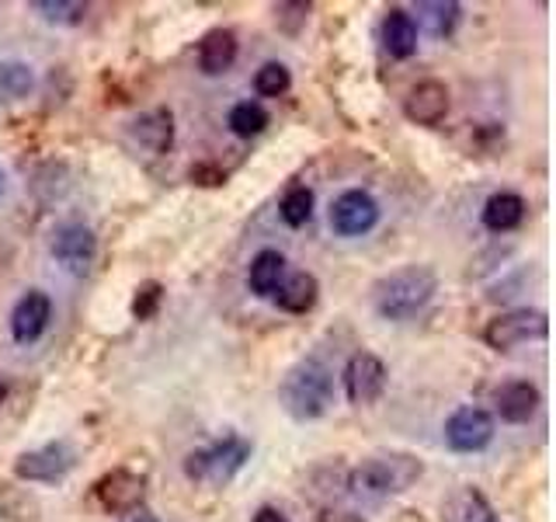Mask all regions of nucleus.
<instances>
[{
	"instance_id": "obj_9",
	"label": "nucleus",
	"mask_w": 556,
	"mask_h": 522,
	"mask_svg": "<svg viewBox=\"0 0 556 522\" xmlns=\"http://www.w3.org/2000/svg\"><path fill=\"white\" fill-rule=\"evenodd\" d=\"M387 380H390L387 362H382L379 356H372V352H355L344 365V394L358 408L379 400L382 390H387Z\"/></svg>"
},
{
	"instance_id": "obj_36",
	"label": "nucleus",
	"mask_w": 556,
	"mask_h": 522,
	"mask_svg": "<svg viewBox=\"0 0 556 522\" xmlns=\"http://www.w3.org/2000/svg\"><path fill=\"white\" fill-rule=\"evenodd\" d=\"M0 191H4V171H0Z\"/></svg>"
},
{
	"instance_id": "obj_15",
	"label": "nucleus",
	"mask_w": 556,
	"mask_h": 522,
	"mask_svg": "<svg viewBox=\"0 0 556 522\" xmlns=\"http://www.w3.org/2000/svg\"><path fill=\"white\" fill-rule=\"evenodd\" d=\"M237 63V35L230 28H213L199 42V70L205 77H219Z\"/></svg>"
},
{
	"instance_id": "obj_17",
	"label": "nucleus",
	"mask_w": 556,
	"mask_h": 522,
	"mask_svg": "<svg viewBox=\"0 0 556 522\" xmlns=\"http://www.w3.org/2000/svg\"><path fill=\"white\" fill-rule=\"evenodd\" d=\"M132 139L150 153H167L174 144V115L167 109L143 112L132 122Z\"/></svg>"
},
{
	"instance_id": "obj_18",
	"label": "nucleus",
	"mask_w": 556,
	"mask_h": 522,
	"mask_svg": "<svg viewBox=\"0 0 556 522\" xmlns=\"http://www.w3.org/2000/svg\"><path fill=\"white\" fill-rule=\"evenodd\" d=\"M317 293H320L317 275L292 272L289 278L278 283L275 300H278V307H282L286 313H306V310H313V303H317Z\"/></svg>"
},
{
	"instance_id": "obj_3",
	"label": "nucleus",
	"mask_w": 556,
	"mask_h": 522,
	"mask_svg": "<svg viewBox=\"0 0 556 522\" xmlns=\"http://www.w3.org/2000/svg\"><path fill=\"white\" fill-rule=\"evenodd\" d=\"M421 460L407 457V452H390V457H369L362 460L352 477H348V487L362 498H387V495H400L421 477Z\"/></svg>"
},
{
	"instance_id": "obj_12",
	"label": "nucleus",
	"mask_w": 556,
	"mask_h": 522,
	"mask_svg": "<svg viewBox=\"0 0 556 522\" xmlns=\"http://www.w3.org/2000/svg\"><path fill=\"white\" fill-rule=\"evenodd\" d=\"M49 321H52V300L42 289H28L11 310V335L17 345H31L46 335Z\"/></svg>"
},
{
	"instance_id": "obj_13",
	"label": "nucleus",
	"mask_w": 556,
	"mask_h": 522,
	"mask_svg": "<svg viewBox=\"0 0 556 522\" xmlns=\"http://www.w3.org/2000/svg\"><path fill=\"white\" fill-rule=\"evenodd\" d=\"M404 115L417 126H439L448 115V87L442 80H421L410 87L404 101Z\"/></svg>"
},
{
	"instance_id": "obj_31",
	"label": "nucleus",
	"mask_w": 556,
	"mask_h": 522,
	"mask_svg": "<svg viewBox=\"0 0 556 522\" xmlns=\"http://www.w3.org/2000/svg\"><path fill=\"white\" fill-rule=\"evenodd\" d=\"M226 174L216 171V167H208V164H199V167H191V182H199V185H223Z\"/></svg>"
},
{
	"instance_id": "obj_2",
	"label": "nucleus",
	"mask_w": 556,
	"mask_h": 522,
	"mask_svg": "<svg viewBox=\"0 0 556 522\" xmlns=\"http://www.w3.org/2000/svg\"><path fill=\"white\" fill-rule=\"evenodd\" d=\"M278 400L295 422H313L334 405V376L320 359H303L286 373L282 387H278Z\"/></svg>"
},
{
	"instance_id": "obj_29",
	"label": "nucleus",
	"mask_w": 556,
	"mask_h": 522,
	"mask_svg": "<svg viewBox=\"0 0 556 522\" xmlns=\"http://www.w3.org/2000/svg\"><path fill=\"white\" fill-rule=\"evenodd\" d=\"M164 303V286L161 283H143L136 289V300H132V318L136 321H150L156 310Z\"/></svg>"
},
{
	"instance_id": "obj_22",
	"label": "nucleus",
	"mask_w": 556,
	"mask_h": 522,
	"mask_svg": "<svg viewBox=\"0 0 556 522\" xmlns=\"http://www.w3.org/2000/svg\"><path fill=\"white\" fill-rule=\"evenodd\" d=\"M31 66L22 63V60H4L0 63V98L4 101H17V98H25L31 91Z\"/></svg>"
},
{
	"instance_id": "obj_8",
	"label": "nucleus",
	"mask_w": 556,
	"mask_h": 522,
	"mask_svg": "<svg viewBox=\"0 0 556 522\" xmlns=\"http://www.w3.org/2000/svg\"><path fill=\"white\" fill-rule=\"evenodd\" d=\"M376 223H379V206L369 191L348 188L330 202V226H334L338 237H362V234H369Z\"/></svg>"
},
{
	"instance_id": "obj_28",
	"label": "nucleus",
	"mask_w": 556,
	"mask_h": 522,
	"mask_svg": "<svg viewBox=\"0 0 556 522\" xmlns=\"http://www.w3.org/2000/svg\"><path fill=\"white\" fill-rule=\"evenodd\" d=\"M35 11L52 25H80L87 14V8L77 0H35Z\"/></svg>"
},
{
	"instance_id": "obj_4",
	"label": "nucleus",
	"mask_w": 556,
	"mask_h": 522,
	"mask_svg": "<svg viewBox=\"0 0 556 522\" xmlns=\"http://www.w3.org/2000/svg\"><path fill=\"white\" fill-rule=\"evenodd\" d=\"M248 460H251V443L240 439V435H223L219 443L188 452L185 477L195 484H208V487H226Z\"/></svg>"
},
{
	"instance_id": "obj_35",
	"label": "nucleus",
	"mask_w": 556,
	"mask_h": 522,
	"mask_svg": "<svg viewBox=\"0 0 556 522\" xmlns=\"http://www.w3.org/2000/svg\"><path fill=\"white\" fill-rule=\"evenodd\" d=\"M8 397V383H4V376H0V400Z\"/></svg>"
},
{
	"instance_id": "obj_24",
	"label": "nucleus",
	"mask_w": 556,
	"mask_h": 522,
	"mask_svg": "<svg viewBox=\"0 0 556 522\" xmlns=\"http://www.w3.org/2000/svg\"><path fill=\"white\" fill-rule=\"evenodd\" d=\"M417 11H421V22L431 28L434 39H445V35H452V28L459 25V11L463 8L456 4V0H448V4H445V0H439V4H421Z\"/></svg>"
},
{
	"instance_id": "obj_7",
	"label": "nucleus",
	"mask_w": 556,
	"mask_h": 522,
	"mask_svg": "<svg viewBox=\"0 0 556 522\" xmlns=\"http://www.w3.org/2000/svg\"><path fill=\"white\" fill-rule=\"evenodd\" d=\"M77 457L66 443H46L39 449H28L14 460V474L31 484H56L74 470Z\"/></svg>"
},
{
	"instance_id": "obj_30",
	"label": "nucleus",
	"mask_w": 556,
	"mask_h": 522,
	"mask_svg": "<svg viewBox=\"0 0 556 522\" xmlns=\"http://www.w3.org/2000/svg\"><path fill=\"white\" fill-rule=\"evenodd\" d=\"M306 17H309V4H275V22L286 25L289 32L306 25Z\"/></svg>"
},
{
	"instance_id": "obj_32",
	"label": "nucleus",
	"mask_w": 556,
	"mask_h": 522,
	"mask_svg": "<svg viewBox=\"0 0 556 522\" xmlns=\"http://www.w3.org/2000/svg\"><path fill=\"white\" fill-rule=\"evenodd\" d=\"M254 522H289L278 509H271V505H261V509L254 512Z\"/></svg>"
},
{
	"instance_id": "obj_20",
	"label": "nucleus",
	"mask_w": 556,
	"mask_h": 522,
	"mask_svg": "<svg viewBox=\"0 0 556 522\" xmlns=\"http://www.w3.org/2000/svg\"><path fill=\"white\" fill-rule=\"evenodd\" d=\"M286 278V258L265 248V251H257L254 261H251V272H248V286L254 296H275L278 283Z\"/></svg>"
},
{
	"instance_id": "obj_16",
	"label": "nucleus",
	"mask_w": 556,
	"mask_h": 522,
	"mask_svg": "<svg viewBox=\"0 0 556 522\" xmlns=\"http://www.w3.org/2000/svg\"><path fill=\"white\" fill-rule=\"evenodd\" d=\"M382 49H387L393 60L414 57V52H417V22H414V14H407L404 8H393L387 17H382Z\"/></svg>"
},
{
	"instance_id": "obj_27",
	"label": "nucleus",
	"mask_w": 556,
	"mask_h": 522,
	"mask_svg": "<svg viewBox=\"0 0 556 522\" xmlns=\"http://www.w3.org/2000/svg\"><path fill=\"white\" fill-rule=\"evenodd\" d=\"M289 84H292V77H289L286 63H265L254 74V91L261 98H282L289 91Z\"/></svg>"
},
{
	"instance_id": "obj_25",
	"label": "nucleus",
	"mask_w": 556,
	"mask_h": 522,
	"mask_svg": "<svg viewBox=\"0 0 556 522\" xmlns=\"http://www.w3.org/2000/svg\"><path fill=\"white\" fill-rule=\"evenodd\" d=\"M0 515H8L14 522L35 519V515H39V501H35L28 492H22V487L0 484Z\"/></svg>"
},
{
	"instance_id": "obj_19",
	"label": "nucleus",
	"mask_w": 556,
	"mask_h": 522,
	"mask_svg": "<svg viewBox=\"0 0 556 522\" xmlns=\"http://www.w3.org/2000/svg\"><path fill=\"white\" fill-rule=\"evenodd\" d=\"M526 220V199L518 191H497V196L486 199L483 206V226L494 234H508Z\"/></svg>"
},
{
	"instance_id": "obj_6",
	"label": "nucleus",
	"mask_w": 556,
	"mask_h": 522,
	"mask_svg": "<svg viewBox=\"0 0 556 522\" xmlns=\"http://www.w3.org/2000/svg\"><path fill=\"white\" fill-rule=\"evenodd\" d=\"M94 498H98V505H101L104 512L129 515L136 509H143V501H147V477L136 474V470H126V467L109 470L104 477H98Z\"/></svg>"
},
{
	"instance_id": "obj_21",
	"label": "nucleus",
	"mask_w": 556,
	"mask_h": 522,
	"mask_svg": "<svg viewBox=\"0 0 556 522\" xmlns=\"http://www.w3.org/2000/svg\"><path fill=\"white\" fill-rule=\"evenodd\" d=\"M445 522H494V509L477 487H459L442 509Z\"/></svg>"
},
{
	"instance_id": "obj_1",
	"label": "nucleus",
	"mask_w": 556,
	"mask_h": 522,
	"mask_svg": "<svg viewBox=\"0 0 556 522\" xmlns=\"http://www.w3.org/2000/svg\"><path fill=\"white\" fill-rule=\"evenodd\" d=\"M434 289H439V278L428 265H407L382 275L372 286V307L382 321H410L431 300Z\"/></svg>"
},
{
	"instance_id": "obj_10",
	"label": "nucleus",
	"mask_w": 556,
	"mask_h": 522,
	"mask_svg": "<svg viewBox=\"0 0 556 522\" xmlns=\"http://www.w3.org/2000/svg\"><path fill=\"white\" fill-rule=\"evenodd\" d=\"M494 439V418L483 408H459L445 422V443L456 452H480Z\"/></svg>"
},
{
	"instance_id": "obj_23",
	"label": "nucleus",
	"mask_w": 556,
	"mask_h": 522,
	"mask_svg": "<svg viewBox=\"0 0 556 522\" xmlns=\"http://www.w3.org/2000/svg\"><path fill=\"white\" fill-rule=\"evenodd\" d=\"M230 129L237 136H257V133H265L268 126V112H265V104H257V101H240L230 109Z\"/></svg>"
},
{
	"instance_id": "obj_33",
	"label": "nucleus",
	"mask_w": 556,
	"mask_h": 522,
	"mask_svg": "<svg viewBox=\"0 0 556 522\" xmlns=\"http://www.w3.org/2000/svg\"><path fill=\"white\" fill-rule=\"evenodd\" d=\"M320 522H362L358 515H352V512H327Z\"/></svg>"
},
{
	"instance_id": "obj_26",
	"label": "nucleus",
	"mask_w": 556,
	"mask_h": 522,
	"mask_svg": "<svg viewBox=\"0 0 556 522\" xmlns=\"http://www.w3.org/2000/svg\"><path fill=\"white\" fill-rule=\"evenodd\" d=\"M278 213L289 226H306L309 216H313V191L306 185H292L286 196H282V206H278Z\"/></svg>"
},
{
	"instance_id": "obj_34",
	"label": "nucleus",
	"mask_w": 556,
	"mask_h": 522,
	"mask_svg": "<svg viewBox=\"0 0 556 522\" xmlns=\"http://www.w3.org/2000/svg\"><path fill=\"white\" fill-rule=\"evenodd\" d=\"M122 522H156V515H153V512H147V509H136V512H129Z\"/></svg>"
},
{
	"instance_id": "obj_11",
	"label": "nucleus",
	"mask_w": 556,
	"mask_h": 522,
	"mask_svg": "<svg viewBox=\"0 0 556 522\" xmlns=\"http://www.w3.org/2000/svg\"><path fill=\"white\" fill-rule=\"evenodd\" d=\"M98 254V240L91 234V226L84 223H63L56 234H52V258L60 261L66 272L84 275L91 269V261Z\"/></svg>"
},
{
	"instance_id": "obj_5",
	"label": "nucleus",
	"mask_w": 556,
	"mask_h": 522,
	"mask_svg": "<svg viewBox=\"0 0 556 522\" xmlns=\"http://www.w3.org/2000/svg\"><path fill=\"white\" fill-rule=\"evenodd\" d=\"M546 331H549V321L543 310H511L483 327V341L497 348V352H511V348L526 345L532 338H546Z\"/></svg>"
},
{
	"instance_id": "obj_14",
	"label": "nucleus",
	"mask_w": 556,
	"mask_h": 522,
	"mask_svg": "<svg viewBox=\"0 0 556 522\" xmlns=\"http://www.w3.org/2000/svg\"><path fill=\"white\" fill-rule=\"evenodd\" d=\"M494 405H497L501 422L521 425V422H529V418L539 411L543 397H539L535 383H529V380H508V383H501V387L494 390Z\"/></svg>"
}]
</instances>
